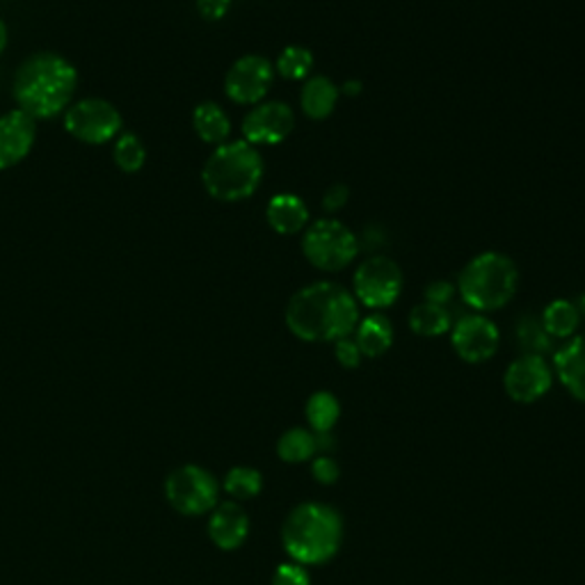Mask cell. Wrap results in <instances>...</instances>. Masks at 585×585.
Masks as SVG:
<instances>
[{
  "instance_id": "6da1fadb",
  "label": "cell",
  "mask_w": 585,
  "mask_h": 585,
  "mask_svg": "<svg viewBox=\"0 0 585 585\" xmlns=\"http://www.w3.org/2000/svg\"><path fill=\"white\" fill-rule=\"evenodd\" d=\"M289 330L309 343L353 336L360 325L355 295L332 282H316L297 291L286 306Z\"/></svg>"
},
{
  "instance_id": "7a4b0ae2",
  "label": "cell",
  "mask_w": 585,
  "mask_h": 585,
  "mask_svg": "<svg viewBox=\"0 0 585 585\" xmlns=\"http://www.w3.org/2000/svg\"><path fill=\"white\" fill-rule=\"evenodd\" d=\"M78 73L71 62L56 53H37L28 58L14 78V99L19 110L32 120H49L71 101Z\"/></svg>"
},
{
  "instance_id": "3957f363",
  "label": "cell",
  "mask_w": 585,
  "mask_h": 585,
  "mask_svg": "<svg viewBox=\"0 0 585 585\" xmlns=\"http://www.w3.org/2000/svg\"><path fill=\"white\" fill-rule=\"evenodd\" d=\"M282 542L293 563L325 565L341 549L343 520L327 503H300L282 526Z\"/></svg>"
},
{
  "instance_id": "277c9868",
  "label": "cell",
  "mask_w": 585,
  "mask_h": 585,
  "mask_svg": "<svg viewBox=\"0 0 585 585\" xmlns=\"http://www.w3.org/2000/svg\"><path fill=\"white\" fill-rule=\"evenodd\" d=\"M263 179V161L259 151L245 142L220 144L202 170L206 192L220 202H241L252 198Z\"/></svg>"
},
{
  "instance_id": "5b68a950",
  "label": "cell",
  "mask_w": 585,
  "mask_h": 585,
  "mask_svg": "<svg viewBox=\"0 0 585 585\" xmlns=\"http://www.w3.org/2000/svg\"><path fill=\"white\" fill-rule=\"evenodd\" d=\"M520 284V272L511 256L501 252H483L464 265L457 280L462 300L476 311H496L508 304Z\"/></svg>"
},
{
  "instance_id": "8992f818",
  "label": "cell",
  "mask_w": 585,
  "mask_h": 585,
  "mask_svg": "<svg viewBox=\"0 0 585 585\" xmlns=\"http://www.w3.org/2000/svg\"><path fill=\"white\" fill-rule=\"evenodd\" d=\"M357 239L343 222L325 218L304 231L302 252L306 261L325 272H339L357 256Z\"/></svg>"
},
{
  "instance_id": "52a82bcc",
  "label": "cell",
  "mask_w": 585,
  "mask_h": 585,
  "mask_svg": "<svg viewBox=\"0 0 585 585\" xmlns=\"http://www.w3.org/2000/svg\"><path fill=\"white\" fill-rule=\"evenodd\" d=\"M218 481L198 464L179 466L165 483V496L181 515H204L218 505Z\"/></svg>"
},
{
  "instance_id": "ba28073f",
  "label": "cell",
  "mask_w": 585,
  "mask_h": 585,
  "mask_svg": "<svg viewBox=\"0 0 585 585\" xmlns=\"http://www.w3.org/2000/svg\"><path fill=\"white\" fill-rule=\"evenodd\" d=\"M403 293V272L386 256L366 259L355 272V300L369 309L392 306Z\"/></svg>"
},
{
  "instance_id": "9c48e42d",
  "label": "cell",
  "mask_w": 585,
  "mask_h": 585,
  "mask_svg": "<svg viewBox=\"0 0 585 585\" xmlns=\"http://www.w3.org/2000/svg\"><path fill=\"white\" fill-rule=\"evenodd\" d=\"M64 129L81 142L105 144L122 131V114L103 99H85L67 112Z\"/></svg>"
},
{
  "instance_id": "30bf717a",
  "label": "cell",
  "mask_w": 585,
  "mask_h": 585,
  "mask_svg": "<svg viewBox=\"0 0 585 585\" xmlns=\"http://www.w3.org/2000/svg\"><path fill=\"white\" fill-rule=\"evenodd\" d=\"M275 81V67L263 56H243L231 64L224 78V92L241 105H256Z\"/></svg>"
},
{
  "instance_id": "8fae6325",
  "label": "cell",
  "mask_w": 585,
  "mask_h": 585,
  "mask_svg": "<svg viewBox=\"0 0 585 585\" xmlns=\"http://www.w3.org/2000/svg\"><path fill=\"white\" fill-rule=\"evenodd\" d=\"M552 384H554V371L547 364V360L539 355H522L503 375L505 394L522 405H531L542 396H547Z\"/></svg>"
},
{
  "instance_id": "7c38bea8",
  "label": "cell",
  "mask_w": 585,
  "mask_h": 585,
  "mask_svg": "<svg viewBox=\"0 0 585 585\" xmlns=\"http://www.w3.org/2000/svg\"><path fill=\"white\" fill-rule=\"evenodd\" d=\"M498 339L496 325L481 314L460 319L451 330L453 350L466 364H483L492 360L498 350Z\"/></svg>"
},
{
  "instance_id": "4fadbf2b",
  "label": "cell",
  "mask_w": 585,
  "mask_h": 585,
  "mask_svg": "<svg viewBox=\"0 0 585 585\" xmlns=\"http://www.w3.org/2000/svg\"><path fill=\"white\" fill-rule=\"evenodd\" d=\"M295 127V114L291 105L282 101H268V103H256L252 112L245 117L243 122V135L245 142L254 144H280L284 142Z\"/></svg>"
},
{
  "instance_id": "5bb4252c",
  "label": "cell",
  "mask_w": 585,
  "mask_h": 585,
  "mask_svg": "<svg viewBox=\"0 0 585 585\" xmlns=\"http://www.w3.org/2000/svg\"><path fill=\"white\" fill-rule=\"evenodd\" d=\"M34 144V120L23 110L0 117V170L21 163Z\"/></svg>"
},
{
  "instance_id": "9a60e30c",
  "label": "cell",
  "mask_w": 585,
  "mask_h": 585,
  "mask_svg": "<svg viewBox=\"0 0 585 585\" xmlns=\"http://www.w3.org/2000/svg\"><path fill=\"white\" fill-rule=\"evenodd\" d=\"M209 535L213 544L222 552H233L243 547V542L250 535V517L239 503L226 501L215 505V511L209 522Z\"/></svg>"
},
{
  "instance_id": "2e32d148",
  "label": "cell",
  "mask_w": 585,
  "mask_h": 585,
  "mask_svg": "<svg viewBox=\"0 0 585 585\" xmlns=\"http://www.w3.org/2000/svg\"><path fill=\"white\" fill-rule=\"evenodd\" d=\"M561 384L567 392L585 403V334L572 336L554 357Z\"/></svg>"
},
{
  "instance_id": "e0dca14e",
  "label": "cell",
  "mask_w": 585,
  "mask_h": 585,
  "mask_svg": "<svg viewBox=\"0 0 585 585\" xmlns=\"http://www.w3.org/2000/svg\"><path fill=\"white\" fill-rule=\"evenodd\" d=\"M265 220L272 231L282 233V236H293V233H300L302 229H306L309 209L297 198V194L282 192L268 202Z\"/></svg>"
},
{
  "instance_id": "ac0fdd59",
  "label": "cell",
  "mask_w": 585,
  "mask_h": 585,
  "mask_svg": "<svg viewBox=\"0 0 585 585\" xmlns=\"http://www.w3.org/2000/svg\"><path fill=\"white\" fill-rule=\"evenodd\" d=\"M339 101V88L330 81L327 75H314L309 78L302 88L300 103L309 120H325L336 108Z\"/></svg>"
},
{
  "instance_id": "d6986e66",
  "label": "cell",
  "mask_w": 585,
  "mask_h": 585,
  "mask_svg": "<svg viewBox=\"0 0 585 585\" xmlns=\"http://www.w3.org/2000/svg\"><path fill=\"white\" fill-rule=\"evenodd\" d=\"M355 343L360 345L362 355L369 360L382 357L394 343V327L389 323L386 316L373 314L364 321H360L355 330Z\"/></svg>"
},
{
  "instance_id": "ffe728a7",
  "label": "cell",
  "mask_w": 585,
  "mask_h": 585,
  "mask_svg": "<svg viewBox=\"0 0 585 585\" xmlns=\"http://www.w3.org/2000/svg\"><path fill=\"white\" fill-rule=\"evenodd\" d=\"M192 127L204 142L218 144V147L224 144L229 133H231V122H229L226 112L213 101H204L194 108Z\"/></svg>"
},
{
  "instance_id": "44dd1931",
  "label": "cell",
  "mask_w": 585,
  "mask_h": 585,
  "mask_svg": "<svg viewBox=\"0 0 585 585\" xmlns=\"http://www.w3.org/2000/svg\"><path fill=\"white\" fill-rule=\"evenodd\" d=\"M319 453V437L309 427H291L278 442V455L282 462L302 464L314 460Z\"/></svg>"
},
{
  "instance_id": "7402d4cb",
  "label": "cell",
  "mask_w": 585,
  "mask_h": 585,
  "mask_svg": "<svg viewBox=\"0 0 585 585\" xmlns=\"http://www.w3.org/2000/svg\"><path fill=\"white\" fill-rule=\"evenodd\" d=\"M539 321L552 339H572L581 323V314L572 300H554L542 311Z\"/></svg>"
},
{
  "instance_id": "603a6c76",
  "label": "cell",
  "mask_w": 585,
  "mask_h": 585,
  "mask_svg": "<svg viewBox=\"0 0 585 585\" xmlns=\"http://www.w3.org/2000/svg\"><path fill=\"white\" fill-rule=\"evenodd\" d=\"M451 314L448 309L442 304H433V302H421L412 309L410 314V327L414 334L418 336H442L451 330Z\"/></svg>"
},
{
  "instance_id": "cb8c5ba5",
  "label": "cell",
  "mask_w": 585,
  "mask_h": 585,
  "mask_svg": "<svg viewBox=\"0 0 585 585\" xmlns=\"http://www.w3.org/2000/svg\"><path fill=\"white\" fill-rule=\"evenodd\" d=\"M304 414H306L309 427L316 435L332 433L334 425L339 423V416H341L339 399L332 392H316L314 396L306 401Z\"/></svg>"
},
{
  "instance_id": "d4e9b609",
  "label": "cell",
  "mask_w": 585,
  "mask_h": 585,
  "mask_svg": "<svg viewBox=\"0 0 585 585\" xmlns=\"http://www.w3.org/2000/svg\"><path fill=\"white\" fill-rule=\"evenodd\" d=\"M263 490V476L261 472L252 470V466H233V470L224 476V492L236 498L248 501L259 496Z\"/></svg>"
},
{
  "instance_id": "484cf974",
  "label": "cell",
  "mask_w": 585,
  "mask_h": 585,
  "mask_svg": "<svg viewBox=\"0 0 585 585\" xmlns=\"http://www.w3.org/2000/svg\"><path fill=\"white\" fill-rule=\"evenodd\" d=\"M517 341L524 347V355H539L544 357V353H549L552 350V336L544 330L539 319L526 316L520 321L517 325Z\"/></svg>"
},
{
  "instance_id": "4316f807",
  "label": "cell",
  "mask_w": 585,
  "mask_h": 585,
  "mask_svg": "<svg viewBox=\"0 0 585 585\" xmlns=\"http://www.w3.org/2000/svg\"><path fill=\"white\" fill-rule=\"evenodd\" d=\"M147 161V149L135 133H124L114 144V163L122 172H140Z\"/></svg>"
},
{
  "instance_id": "83f0119b",
  "label": "cell",
  "mask_w": 585,
  "mask_h": 585,
  "mask_svg": "<svg viewBox=\"0 0 585 585\" xmlns=\"http://www.w3.org/2000/svg\"><path fill=\"white\" fill-rule=\"evenodd\" d=\"M278 73L284 75L286 81H302L314 69V53L306 47H289L278 58Z\"/></svg>"
},
{
  "instance_id": "f1b7e54d",
  "label": "cell",
  "mask_w": 585,
  "mask_h": 585,
  "mask_svg": "<svg viewBox=\"0 0 585 585\" xmlns=\"http://www.w3.org/2000/svg\"><path fill=\"white\" fill-rule=\"evenodd\" d=\"M270 585H311V576L300 563H282L272 574Z\"/></svg>"
},
{
  "instance_id": "f546056e",
  "label": "cell",
  "mask_w": 585,
  "mask_h": 585,
  "mask_svg": "<svg viewBox=\"0 0 585 585\" xmlns=\"http://www.w3.org/2000/svg\"><path fill=\"white\" fill-rule=\"evenodd\" d=\"M311 476H314V481L321 485H334L341 476V466L330 455H316L311 460Z\"/></svg>"
},
{
  "instance_id": "4dcf8cb0",
  "label": "cell",
  "mask_w": 585,
  "mask_h": 585,
  "mask_svg": "<svg viewBox=\"0 0 585 585\" xmlns=\"http://www.w3.org/2000/svg\"><path fill=\"white\" fill-rule=\"evenodd\" d=\"M334 355H336V362L343 366V369H357L362 364V350L360 345L355 343L353 336L347 339H339L334 343Z\"/></svg>"
},
{
  "instance_id": "1f68e13d",
  "label": "cell",
  "mask_w": 585,
  "mask_h": 585,
  "mask_svg": "<svg viewBox=\"0 0 585 585\" xmlns=\"http://www.w3.org/2000/svg\"><path fill=\"white\" fill-rule=\"evenodd\" d=\"M231 0H198V10L206 21H220L229 12Z\"/></svg>"
},
{
  "instance_id": "d6a6232c",
  "label": "cell",
  "mask_w": 585,
  "mask_h": 585,
  "mask_svg": "<svg viewBox=\"0 0 585 585\" xmlns=\"http://www.w3.org/2000/svg\"><path fill=\"white\" fill-rule=\"evenodd\" d=\"M453 295H455V289L448 282H433V284L425 286V302H433V304L446 306V302Z\"/></svg>"
},
{
  "instance_id": "836d02e7",
  "label": "cell",
  "mask_w": 585,
  "mask_h": 585,
  "mask_svg": "<svg viewBox=\"0 0 585 585\" xmlns=\"http://www.w3.org/2000/svg\"><path fill=\"white\" fill-rule=\"evenodd\" d=\"M347 188L345 185H341V183H336V185H332L325 194H323V206H325V211L327 213H336V211H341L343 206H345V202H347Z\"/></svg>"
},
{
  "instance_id": "e575fe53",
  "label": "cell",
  "mask_w": 585,
  "mask_h": 585,
  "mask_svg": "<svg viewBox=\"0 0 585 585\" xmlns=\"http://www.w3.org/2000/svg\"><path fill=\"white\" fill-rule=\"evenodd\" d=\"M6 47H8V28H6L3 19H0V53L6 51Z\"/></svg>"
},
{
  "instance_id": "d590c367",
  "label": "cell",
  "mask_w": 585,
  "mask_h": 585,
  "mask_svg": "<svg viewBox=\"0 0 585 585\" xmlns=\"http://www.w3.org/2000/svg\"><path fill=\"white\" fill-rule=\"evenodd\" d=\"M360 90H362L360 81H347V83L343 85V92H345V94H360Z\"/></svg>"
},
{
  "instance_id": "8d00e7d4",
  "label": "cell",
  "mask_w": 585,
  "mask_h": 585,
  "mask_svg": "<svg viewBox=\"0 0 585 585\" xmlns=\"http://www.w3.org/2000/svg\"><path fill=\"white\" fill-rule=\"evenodd\" d=\"M574 304H576V309H578V314L585 316V295H583L578 302H574Z\"/></svg>"
}]
</instances>
